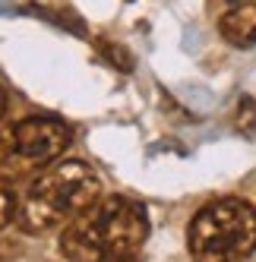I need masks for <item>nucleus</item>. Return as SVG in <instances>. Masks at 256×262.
Here are the masks:
<instances>
[{
  "mask_svg": "<svg viewBox=\"0 0 256 262\" xmlns=\"http://www.w3.org/2000/svg\"><path fill=\"white\" fill-rule=\"evenodd\" d=\"M149 237V215L126 196L98 199L86 215L70 221L60 234V253L67 262H120Z\"/></svg>",
  "mask_w": 256,
  "mask_h": 262,
  "instance_id": "obj_1",
  "label": "nucleus"
},
{
  "mask_svg": "<svg viewBox=\"0 0 256 262\" xmlns=\"http://www.w3.org/2000/svg\"><path fill=\"white\" fill-rule=\"evenodd\" d=\"M101 196L95 171L82 161H57L45 167L23 196L16 224L26 234H48L86 215Z\"/></svg>",
  "mask_w": 256,
  "mask_h": 262,
  "instance_id": "obj_2",
  "label": "nucleus"
},
{
  "mask_svg": "<svg viewBox=\"0 0 256 262\" xmlns=\"http://www.w3.org/2000/svg\"><path fill=\"white\" fill-rule=\"evenodd\" d=\"M193 262H244L256 250V209L247 199L225 196L206 202L187 228Z\"/></svg>",
  "mask_w": 256,
  "mask_h": 262,
  "instance_id": "obj_3",
  "label": "nucleus"
},
{
  "mask_svg": "<svg viewBox=\"0 0 256 262\" xmlns=\"http://www.w3.org/2000/svg\"><path fill=\"white\" fill-rule=\"evenodd\" d=\"M73 142L70 126L54 117H29L0 129V177H29L57 161Z\"/></svg>",
  "mask_w": 256,
  "mask_h": 262,
  "instance_id": "obj_4",
  "label": "nucleus"
},
{
  "mask_svg": "<svg viewBox=\"0 0 256 262\" xmlns=\"http://www.w3.org/2000/svg\"><path fill=\"white\" fill-rule=\"evenodd\" d=\"M218 35L234 48L256 45V4H237L218 19Z\"/></svg>",
  "mask_w": 256,
  "mask_h": 262,
  "instance_id": "obj_5",
  "label": "nucleus"
},
{
  "mask_svg": "<svg viewBox=\"0 0 256 262\" xmlns=\"http://www.w3.org/2000/svg\"><path fill=\"white\" fill-rule=\"evenodd\" d=\"M19 193H16V183L10 177H0V231L10 228V224L19 218Z\"/></svg>",
  "mask_w": 256,
  "mask_h": 262,
  "instance_id": "obj_6",
  "label": "nucleus"
},
{
  "mask_svg": "<svg viewBox=\"0 0 256 262\" xmlns=\"http://www.w3.org/2000/svg\"><path fill=\"white\" fill-rule=\"evenodd\" d=\"M237 126L244 133L256 129V98H241V111H237Z\"/></svg>",
  "mask_w": 256,
  "mask_h": 262,
  "instance_id": "obj_7",
  "label": "nucleus"
},
{
  "mask_svg": "<svg viewBox=\"0 0 256 262\" xmlns=\"http://www.w3.org/2000/svg\"><path fill=\"white\" fill-rule=\"evenodd\" d=\"M7 114V92H4V85H0V117Z\"/></svg>",
  "mask_w": 256,
  "mask_h": 262,
  "instance_id": "obj_8",
  "label": "nucleus"
}]
</instances>
